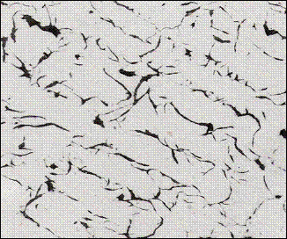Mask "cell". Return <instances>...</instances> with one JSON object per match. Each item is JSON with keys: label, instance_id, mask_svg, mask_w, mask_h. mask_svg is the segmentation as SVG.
<instances>
[{"label": "cell", "instance_id": "2", "mask_svg": "<svg viewBox=\"0 0 287 239\" xmlns=\"http://www.w3.org/2000/svg\"><path fill=\"white\" fill-rule=\"evenodd\" d=\"M132 203L137 207H140L142 208H148V209H151L152 207H151V204H149L148 202H144V201H133Z\"/></svg>", "mask_w": 287, "mask_h": 239}, {"label": "cell", "instance_id": "1", "mask_svg": "<svg viewBox=\"0 0 287 239\" xmlns=\"http://www.w3.org/2000/svg\"><path fill=\"white\" fill-rule=\"evenodd\" d=\"M269 29L278 30L282 35L285 36V14L274 10H270L267 14Z\"/></svg>", "mask_w": 287, "mask_h": 239}, {"label": "cell", "instance_id": "3", "mask_svg": "<svg viewBox=\"0 0 287 239\" xmlns=\"http://www.w3.org/2000/svg\"><path fill=\"white\" fill-rule=\"evenodd\" d=\"M147 89H148L147 83H146V82H144V83L141 85V87H140L139 90H138V94H137V99H138V98L141 97L144 93H145L146 91H147Z\"/></svg>", "mask_w": 287, "mask_h": 239}, {"label": "cell", "instance_id": "5", "mask_svg": "<svg viewBox=\"0 0 287 239\" xmlns=\"http://www.w3.org/2000/svg\"><path fill=\"white\" fill-rule=\"evenodd\" d=\"M48 192V185H46V184H43L42 186V188H41V191L39 192V193H44V192Z\"/></svg>", "mask_w": 287, "mask_h": 239}, {"label": "cell", "instance_id": "7", "mask_svg": "<svg viewBox=\"0 0 287 239\" xmlns=\"http://www.w3.org/2000/svg\"><path fill=\"white\" fill-rule=\"evenodd\" d=\"M236 76H237L236 73H233V74H232V76H231V78H232V79H234V78L236 77Z\"/></svg>", "mask_w": 287, "mask_h": 239}, {"label": "cell", "instance_id": "6", "mask_svg": "<svg viewBox=\"0 0 287 239\" xmlns=\"http://www.w3.org/2000/svg\"><path fill=\"white\" fill-rule=\"evenodd\" d=\"M157 111H158V114H163L164 113V106H162V105H160V106H158V108H157Z\"/></svg>", "mask_w": 287, "mask_h": 239}, {"label": "cell", "instance_id": "4", "mask_svg": "<svg viewBox=\"0 0 287 239\" xmlns=\"http://www.w3.org/2000/svg\"><path fill=\"white\" fill-rule=\"evenodd\" d=\"M122 193H123L124 195V200H131V192H130V191L128 190L125 186H123V188H122Z\"/></svg>", "mask_w": 287, "mask_h": 239}]
</instances>
